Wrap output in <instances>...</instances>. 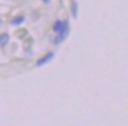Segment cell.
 Masks as SVG:
<instances>
[{
    "label": "cell",
    "instance_id": "6",
    "mask_svg": "<svg viewBox=\"0 0 128 126\" xmlns=\"http://www.w3.org/2000/svg\"><path fill=\"white\" fill-rule=\"evenodd\" d=\"M44 3H50V0H42Z\"/></svg>",
    "mask_w": 128,
    "mask_h": 126
},
{
    "label": "cell",
    "instance_id": "3",
    "mask_svg": "<svg viewBox=\"0 0 128 126\" xmlns=\"http://www.w3.org/2000/svg\"><path fill=\"white\" fill-rule=\"evenodd\" d=\"M8 39H10L8 34H1L0 36V47H4L5 45L8 43Z\"/></svg>",
    "mask_w": 128,
    "mask_h": 126
},
{
    "label": "cell",
    "instance_id": "5",
    "mask_svg": "<svg viewBox=\"0 0 128 126\" xmlns=\"http://www.w3.org/2000/svg\"><path fill=\"white\" fill-rule=\"evenodd\" d=\"M72 14L74 16V18H76L78 16V5L75 1H73V6H72Z\"/></svg>",
    "mask_w": 128,
    "mask_h": 126
},
{
    "label": "cell",
    "instance_id": "4",
    "mask_svg": "<svg viewBox=\"0 0 128 126\" xmlns=\"http://www.w3.org/2000/svg\"><path fill=\"white\" fill-rule=\"evenodd\" d=\"M24 20H25V18H24L22 16H19V17H16V19L12 20L11 24H12V25H20L21 23H24Z\"/></svg>",
    "mask_w": 128,
    "mask_h": 126
},
{
    "label": "cell",
    "instance_id": "2",
    "mask_svg": "<svg viewBox=\"0 0 128 126\" xmlns=\"http://www.w3.org/2000/svg\"><path fill=\"white\" fill-rule=\"evenodd\" d=\"M54 58V53L53 52H50V53H47L46 55H44L42 58H40L38 61H36V65L38 66H42V65H46L47 63H50V60Z\"/></svg>",
    "mask_w": 128,
    "mask_h": 126
},
{
    "label": "cell",
    "instance_id": "1",
    "mask_svg": "<svg viewBox=\"0 0 128 126\" xmlns=\"http://www.w3.org/2000/svg\"><path fill=\"white\" fill-rule=\"evenodd\" d=\"M66 28H70L68 27V23L67 21H62V20H56L54 23V25H53V31L55 32V33H60V32H62L64 30H66Z\"/></svg>",
    "mask_w": 128,
    "mask_h": 126
}]
</instances>
